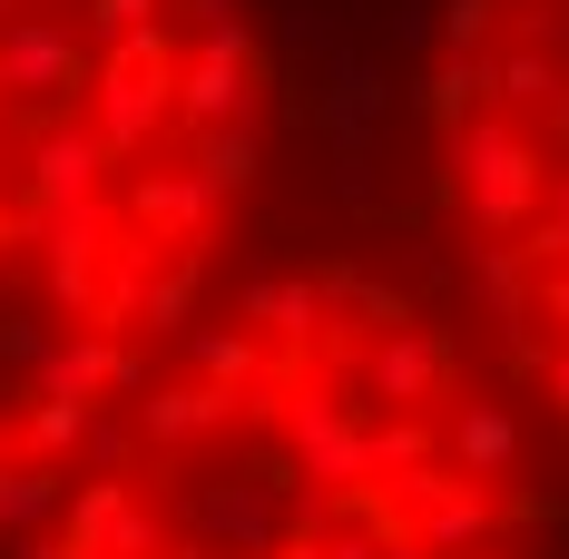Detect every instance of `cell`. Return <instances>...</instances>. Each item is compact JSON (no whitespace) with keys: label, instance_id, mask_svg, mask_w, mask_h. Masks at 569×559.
<instances>
[{"label":"cell","instance_id":"1","mask_svg":"<svg viewBox=\"0 0 569 559\" xmlns=\"http://www.w3.org/2000/svg\"><path fill=\"white\" fill-rule=\"evenodd\" d=\"M10 559H569V451L422 256L266 226Z\"/></svg>","mask_w":569,"mask_h":559},{"label":"cell","instance_id":"2","mask_svg":"<svg viewBox=\"0 0 569 559\" xmlns=\"http://www.w3.org/2000/svg\"><path fill=\"white\" fill-rule=\"evenodd\" d=\"M295 148L284 0H0V559L266 246Z\"/></svg>","mask_w":569,"mask_h":559},{"label":"cell","instance_id":"3","mask_svg":"<svg viewBox=\"0 0 569 559\" xmlns=\"http://www.w3.org/2000/svg\"><path fill=\"white\" fill-rule=\"evenodd\" d=\"M305 148L402 168L422 266L569 451V0H284Z\"/></svg>","mask_w":569,"mask_h":559}]
</instances>
